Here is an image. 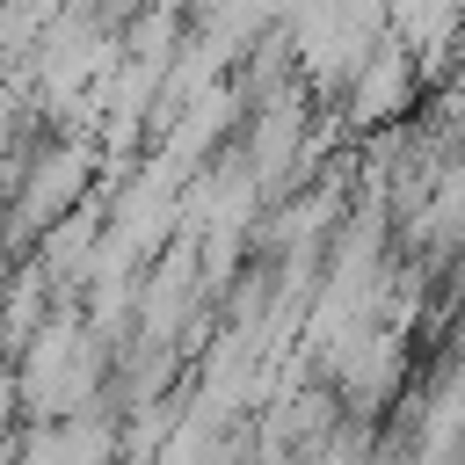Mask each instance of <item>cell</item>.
Returning a JSON list of instances; mask_svg holds the SVG:
<instances>
[{
	"instance_id": "6da1fadb",
	"label": "cell",
	"mask_w": 465,
	"mask_h": 465,
	"mask_svg": "<svg viewBox=\"0 0 465 465\" xmlns=\"http://www.w3.org/2000/svg\"><path fill=\"white\" fill-rule=\"evenodd\" d=\"M22 385H29V400H36L44 414H65V407L94 385V356H87V341H80L73 327H51V334L29 349Z\"/></svg>"
}]
</instances>
